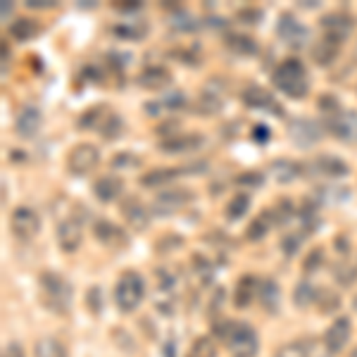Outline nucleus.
<instances>
[{
  "mask_svg": "<svg viewBox=\"0 0 357 357\" xmlns=\"http://www.w3.org/2000/svg\"><path fill=\"white\" fill-rule=\"evenodd\" d=\"M38 296H41V303L48 312L65 317L72 310L74 303V289L69 284V279H65L57 272H43L38 276Z\"/></svg>",
  "mask_w": 357,
  "mask_h": 357,
  "instance_id": "1",
  "label": "nucleus"
},
{
  "mask_svg": "<svg viewBox=\"0 0 357 357\" xmlns=\"http://www.w3.org/2000/svg\"><path fill=\"white\" fill-rule=\"evenodd\" d=\"M272 84L276 91H281L284 96L293 98V100H303L310 93V74L307 67L303 65L298 57H286L276 65L272 74Z\"/></svg>",
  "mask_w": 357,
  "mask_h": 357,
  "instance_id": "2",
  "label": "nucleus"
},
{
  "mask_svg": "<svg viewBox=\"0 0 357 357\" xmlns=\"http://www.w3.org/2000/svg\"><path fill=\"white\" fill-rule=\"evenodd\" d=\"M215 336L227 345L234 357H252L260 345L255 329L245 321H217Z\"/></svg>",
  "mask_w": 357,
  "mask_h": 357,
  "instance_id": "3",
  "label": "nucleus"
},
{
  "mask_svg": "<svg viewBox=\"0 0 357 357\" xmlns=\"http://www.w3.org/2000/svg\"><path fill=\"white\" fill-rule=\"evenodd\" d=\"M146 298V281L138 272H124L117 279V286H114V303H117L119 312L131 314L138 310V305Z\"/></svg>",
  "mask_w": 357,
  "mask_h": 357,
  "instance_id": "4",
  "label": "nucleus"
},
{
  "mask_svg": "<svg viewBox=\"0 0 357 357\" xmlns=\"http://www.w3.org/2000/svg\"><path fill=\"white\" fill-rule=\"evenodd\" d=\"M100 165V151L93 143L84 141L77 143L72 151L67 153V172L72 176H86Z\"/></svg>",
  "mask_w": 357,
  "mask_h": 357,
  "instance_id": "5",
  "label": "nucleus"
},
{
  "mask_svg": "<svg viewBox=\"0 0 357 357\" xmlns=\"http://www.w3.org/2000/svg\"><path fill=\"white\" fill-rule=\"evenodd\" d=\"M276 36L284 41V45H289V48H305L310 41V29L303 24L301 20H298L296 15L291 13H284L279 17V22H276Z\"/></svg>",
  "mask_w": 357,
  "mask_h": 357,
  "instance_id": "6",
  "label": "nucleus"
},
{
  "mask_svg": "<svg viewBox=\"0 0 357 357\" xmlns=\"http://www.w3.org/2000/svg\"><path fill=\"white\" fill-rule=\"evenodd\" d=\"M10 227H13V234L17 238L22 241H33L41 231V217L33 207H26V205H20L13 210L10 215Z\"/></svg>",
  "mask_w": 357,
  "mask_h": 357,
  "instance_id": "7",
  "label": "nucleus"
},
{
  "mask_svg": "<svg viewBox=\"0 0 357 357\" xmlns=\"http://www.w3.org/2000/svg\"><path fill=\"white\" fill-rule=\"evenodd\" d=\"M193 198H195V193L188 191V188H165L162 193L155 195L153 215L169 217V215H174V212L181 210V207H186Z\"/></svg>",
  "mask_w": 357,
  "mask_h": 357,
  "instance_id": "8",
  "label": "nucleus"
},
{
  "mask_svg": "<svg viewBox=\"0 0 357 357\" xmlns=\"http://www.w3.org/2000/svg\"><path fill=\"white\" fill-rule=\"evenodd\" d=\"M303 167L305 174L314 178H343L350 174V167L341 158H333V155H317L314 160L305 162Z\"/></svg>",
  "mask_w": 357,
  "mask_h": 357,
  "instance_id": "9",
  "label": "nucleus"
},
{
  "mask_svg": "<svg viewBox=\"0 0 357 357\" xmlns=\"http://www.w3.org/2000/svg\"><path fill=\"white\" fill-rule=\"evenodd\" d=\"M324 129L331 131L336 138L341 141H350L357 136V114L345 110V107H336V110L324 114Z\"/></svg>",
  "mask_w": 357,
  "mask_h": 357,
  "instance_id": "10",
  "label": "nucleus"
},
{
  "mask_svg": "<svg viewBox=\"0 0 357 357\" xmlns=\"http://www.w3.org/2000/svg\"><path fill=\"white\" fill-rule=\"evenodd\" d=\"M289 136L296 146L310 148L321 141V136H324V124L314 122V119H310V117H298V119H293V122H289Z\"/></svg>",
  "mask_w": 357,
  "mask_h": 357,
  "instance_id": "11",
  "label": "nucleus"
},
{
  "mask_svg": "<svg viewBox=\"0 0 357 357\" xmlns=\"http://www.w3.org/2000/svg\"><path fill=\"white\" fill-rule=\"evenodd\" d=\"M119 210H122L124 222L129 224L134 231H143V229L151 227L153 212L148 210V205L143 203L141 198H136V195H124V200L119 203Z\"/></svg>",
  "mask_w": 357,
  "mask_h": 357,
  "instance_id": "12",
  "label": "nucleus"
},
{
  "mask_svg": "<svg viewBox=\"0 0 357 357\" xmlns=\"http://www.w3.org/2000/svg\"><path fill=\"white\" fill-rule=\"evenodd\" d=\"M241 100H243V105L250 107V110H267L274 114H284V107L279 105V100H276L267 89H262V86H257V84L245 86V89L241 91Z\"/></svg>",
  "mask_w": 357,
  "mask_h": 357,
  "instance_id": "13",
  "label": "nucleus"
},
{
  "mask_svg": "<svg viewBox=\"0 0 357 357\" xmlns=\"http://www.w3.org/2000/svg\"><path fill=\"white\" fill-rule=\"evenodd\" d=\"M205 143L200 134H165L162 141L158 143V151L167 155H186L198 151Z\"/></svg>",
  "mask_w": 357,
  "mask_h": 357,
  "instance_id": "14",
  "label": "nucleus"
},
{
  "mask_svg": "<svg viewBox=\"0 0 357 357\" xmlns=\"http://www.w3.org/2000/svg\"><path fill=\"white\" fill-rule=\"evenodd\" d=\"M319 24H321V31H324L326 38H333V41H338V43H345L355 29V20L348 13H331V15L321 17Z\"/></svg>",
  "mask_w": 357,
  "mask_h": 357,
  "instance_id": "15",
  "label": "nucleus"
},
{
  "mask_svg": "<svg viewBox=\"0 0 357 357\" xmlns=\"http://www.w3.org/2000/svg\"><path fill=\"white\" fill-rule=\"evenodd\" d=\"M93 236L105 248H112V250H119V248L129 245V234H126L119 224H114L110 220H96L93 222Z\"/></svg>",
  "mask_w": 357,
  "mask_h": 357,
  "instance_id": "16",
  "label": "nucleus"
},
{
  "mask_svg": "<svg viewBox=\"0 0 357 357\" xmlns=\"http://www.w3.org/2000/svg\"><path fill=\"white\" fill-rule=\"evenodd\" d=\"M84 231H82V222L77 217H65L57 224V245L62 252H77L82 245Z\"/></svg>",
  "mask_w": 357,
  "mask_h": 357,
  "instance_id": "17",
  "label": "nucleus"
},
{
  "mask_svg": "<svg viewBox=\"0 0 357 357\" xmlns=\"http://www.w3.org/2000/svg\"><path fill=\"white\" fill-rule=\"evenodd\" d=\"M43 126V112L36 105H24L15 117V131L20 138H36Z\"/></svg>",
  "mask_w": 357,
  "mask_h": 357,
  "instance_id": "18",
  "label": "nucleus"
},
{
  "mask_svg": "<svg viewBox=\"0 0 357 357\" xmlns=\"http://www.w3.org/2000/svg\"><path fill=\"white\" fill-rule=\"evenodd\" d=\"M93 195L100 203H114L124 195V178L117 174H102L93 181Z\"/></svg>",
  "mask_w": 357,
  "mask_h": 357,
  "instance_id": "19",
  "label": "nucleus"
},
{
  "mask_svg": "<svg viewBox=\"0 0 357 357\" xmlns=\"http://www.w3.org/2000/svg\"><path fill=\"white\" fill-rule=\"evenodd\" d=\"M224 102H227V91H224V86L220 82H210L200 91L198 105L195 107L203 114H217L224 107Z\"/></svg>",
  "mask_w": 357,
  "mask_h": 357,
  "instance_id": "20",
  "label": "nucleus"
},
{
  "mask_svg": "<svg viewBox=\"0 0 357 357\" xmlns=\"http://www.w3.org/2000/svg\"><path fill=\"white\" fill-rule=\"evenodd\" d=\"M348 341H350V319L348 317H341V319H336L329 329H326L324 345L331 355H336V353H341L345 345H348Z\"/></svg>",
  "mask_w": 357,
  "mask_h": 357,
  "instance_id": "21",
  "label": "nucleus"
},
{
  "mask_svg": "<svg viewBox=\"0 0 357 357\" xmlns=\"http://www.w3.org/2000/svg\"><path fill=\"white\" fill-rule=\"evenodd\" d=\"M169 84H172V74H169V69L162 65H148L138 74V86L146 91H160Z\"/></svg>",
  "mask_w": 357,
  "mask_h": 357,
  "instance_id": "22",
  "label": "nucleus"
},
{
  "mask_svg": "<svg viewBox=\"0 0 357 357\" xmlns=\"http://www.w3.org/2000/svg\"><path fill=\"white\" fill-rule=\"evenodd\" d=\"M188 169H191V167H158V169L146 172V174L138 178V183L146 188H158V186H165V183L174 181V178H178Z\"/></svg>",
  "mask_w": 357,
  "mask_h": 357,
  "instance_id": "23",
  "label": "nucleus"
},
{
  "mask_svg": "<svg viewBox=\"0 0 357 357\" xmlns=\"http://www.w3.org/2000/svg\"><path fill=\"white\" fill-rule=\"evenodd\" d=\"M269 172H272V176L279 183H293L296 178H301L305 174V167L301 162H293V160L281 158L269 165Z\"/></svg>",
  "mask_w": 357,
  "mask_h": 357,
  "instance_id": "24",
  "label": "nucleus"
},
{
  "mask_svg": "<svg viewBox=\"0 0 357 357\" xmlns=\"http://www.w3.org/2000/svg\"><path fill=\"white\" fill-rule=\"evenodd\" d=\"M257 293H260V281L255 279V276H243V279L236 284V293H234V303H236V307H241V310H245V307H250L252 301L257 298Z\"/></svg>",
  "mask_w": 357,
  "mask_h": 357,
  "instance_id": "25",
  "label": "nucleus"
},
{
  "mask_svg": "<svg viewBox=\"0 0 357 357\" xmlns=\"http://www.w3.org/2000/svg\"><path fill=\"white\" fill-rule=\"evenodd\" d=\"M224 45H227L234 55H241V57L257 55V50H260L257 41L252 36H248V33H227V36H224Z\"/></svg>",
  "mask_w": 357,
  "mask_h": 357,
  "instance_id": "26",
  "label": "nucleus"
},
{
  "mask_svg": "<svg viewBox=\"0 0 357 357\" xmlns=\"http://www.w3.org/2000/svg\"><path fill=\"white\" fill-rule=\"evenodd\" d=\"M186 105H188L186 93H181V91H172V93L160 98L158 102H148L146 112H151L153 117H158L160 112H174V110H181V107H186Z\"/></svg>",
  "mask_w": 357,
  "mask_h": 357,
  "instance_id": "27",
  "label": "nucleus"
},
{
  "mask_svg": "<svg viewBox=\"0 0 357 357\" xmlns=\"http://www.w3.org/2000/svg\"><path fill=\"white\" fill-rule=\"evenodd\" d=\"M341 48H343V43L321 36L319 41L312 45V57H314V62L319 67H326V65H331V62L336 60L338 53H341Z\"/></svg>",
  "mask_w": 357,
  "mask_h": 357,
  "instance_id": "28",
  "label": "nucleus"
},
{
  "mask_svg": "<svg viewBox=\"0 0 357 357\" xmlns=\"http://www.w3.org/2000/svg\"><path fill=\"white\" fill-rule=\"evenodd\" d=\"M250 205H252L250 193H245V191L234 193V195H231V200H229L227 207H224V217H227L229 222L243 220L248 212H250Z\"/></svg>",
  "mask_w": 357,
  "mask_h": 357,
  "instance_id": "29",
  "label": "nucleus"
},
{
  "mask_svg": "<svg viewBox=\"0 0 357 357\" xmlns=\"http://www.w3.org/2000/svg\"><path fill=\"white\" fill-rule=\"evenodd\" d=\"M276 224H274V217H272V210H262L260 215H257V220L250 222V227L245 229V238L248 241H262L264 236L269 231H274Z\"/></svg>",
  "mask_w": 357,
  "mask_h": 357,
  "instance_id": "30",
  "label": "nucleus"
},
{
  "mask_svg": "<svg viewBox=\"0 0 357 357\" xmlns=\"http://www.w3.org/2000/svg\"><path fill=\"white\" fill-rule=\"evenodd\" d=\"M124 129H126V124H124L122 114H117L110 107V110L105 112V117H102L100 126H98V134L105 138V141H117V138L124 134Z\"/></svg>",
  "mask_w": 357,
  "mask_h": 357,
  "instance_id": "31",
  "label": "nucleus"
},
{
  "mask_svg": "<svg viewBox=\"0 0 357 357\" xmlns=\"http://www.w3.org/2000/svg\"><path fill=\"white\" fill-rule=\"evenodd\" d=\"M38 33H41L38 22L29 20V17H20V20H15L13 24H10V36H13L15 41H20V43L31 41V38H36Z\"/></svg>",
  "mask_w": 357,
  "mask_h": 357,
  "instance_id": "32",
  "label": "nucleus"
},
{
  "mask_svg": "<svg viewBox=\"0 0 357 357\" xmlns=\"http://www.w3.org/2000/svg\"><path fill=\"white\" fill-rule=\"evenodd\" d=\"M33 357H69V353L62 341L53 336H43L33 345Z\"/></svg>",
  "mask_w": 357,
  "mask_h": 357,
  "instance_id": "33",
  "label": "nucleus"
},
{
  "mask_svg": "<svg viewBox=\"0 0 357 357\" xmlns=\"http://www.w3.org/2000/svg\"><path fill=\"white\" fill-rule=\"evenodd\" d=\"M257 301L267 312H276L279 310V284L274 279L260 281V293H257Z\"/></svg>",
  "mask_w": 357,
  "mask_h": 357,
  "instance_id": "34",
  "label": "nucleus"
},
{
  "mask_svg": "<svg viewBox=\"0 0 357 357\" xmlns=\"http://www.w3.org/2000/svg\"><path fill=\"white\" fill-rule=\"evenodd\" d=\"M110 110V105H93L89 107L82 117H79V129L82 131H98V126H100L102 117H105V112Z\"/></svg>",
  "mask_w": 357,
  "mask_h": 357,
  "instance_id": "35",
  "label": "nucleus"
},
{
  "mask_svg": "<svg viewBox=\"0 0 357 357\" xmlns=\"http://www.w3.org/2000/svg\"><path fill=\"white\" fill-rule=\"evenodd\" d=\"M269 210H272V217H274L276 227H286L291 220H296V217H298V207L293 205L291 200H276Z\"/></svg>",
  "mask_w": 357,
  "mask_h": 357,
  "instance_id": "36",
  "label": "nucleus"
},
{
  "mask_svg": "<svg viewBox=\"0 0 357 357\" xmlns=\"http://www.w3.org/2000/svg\"><path fill=\"white\" fill-rule=\"evenodd\" d=\"M186 357H217V341L212 336L195 338L191 348H188Z\"/></svg>",
  "mask_w": 357,
  "mask_h": 357,
  "instance_id": "37",
  "label": "nucleus"
},
{
  "mask_svg": "<svg viewBox=\"0 0 357 357\" xmlns=\"http://www.w3.org/2000/svg\"><path fill=\"white\" fill-rule=\"evenodd\" d=\"M319 291L321 289H317V286H312L310 281H303V284H298V289L293 291V301L301 305V307H310L312 303H317Z\"/></svg>",
  "mask_w": 357,
  "mask_h": 357,
  "instance_id": "38",
  "label": "nucleus"
},
{
  "mask_svg": "<svg viewBox=\"0 0 357 357\" xmlns=\"http://www.w3.org/2000/svg\"><path fill=\"white\" fill-rule=\"evenodd\" d=\"M112 33L124 38V41H141L148 33V24H119L112 29Z\"/></svg>",
  "mask_w": 357,
  "mask_h": 357,
  "instance_id": "39",
  "label": "nucleus"
},
{
  "mask_svg": "<svg viewBox=\"0 0 357 357\" xmlns=\"http://www.w3.org/2000/svg\"><path fill=\"white\" fill-rule=\"evenodd\" d=\"M305 238H307V234H305L303 229H298V231H291V234H286L284 238H281V248H284L286 255L293 257L298 250H301V245H303Z\"/></svg>",
  "mask_w": 357,
  "mask_h": 357,
  "instance_id": "40",
  "label": "nucleus"
},
{
  "mask_svg": "<svg viewBox=\"0 0 357 357\" xmlns=\"http://www.w3.org/2000/svg\"><path fill=\"white\" fill-rule=\"evenodd\" d=\"M193 267H195V274L203 284H210L212 276H215V267L210 264L205 255H193Z\"/></svg>",
  "mask_w": 357,
  "mask_h": 357,
  "instance_id": "41",
  "label": "nucleus"
},
{
  "mask_svg": "<svg viewBox=\"0 0 357 357\" xmlns=\"http://www.w3.org/2000/svg\"><path fill=\"white\" fill-rule=\"evenodd\" d=\"M274 357H310V345L307 341H293L286 343Z\"/></svg>",
  "mask_w": 357,
  "mask_h": 357,
  "instance_id": "42",
  "label": "nucleus"
},
{
  "mask_svg": "<svg viewBox=\"0 0 357 357\" xmlns=\"http://www.w3.org/2000/svg\"><path fill=\"white\" fill-rule=\"evenodd\" d=\"M317 305L321 307V312H331V310H338V305H341V296L329 291V289H321L319 296H317Z\"/></svg>",
  "mask_w": 357,
  "mask_h": 357,
  "instance_id": "43",
  "label": "nucleus"
},
{
  "mask_svg": "<svg viewBox=\"0 0 357 357\" xmlns=\"http://www.w3.org/2000/svg\"><path fill=\"white\" fill-rule=\"evenodd\" d=\"M138 162H141V160H138L134 153H117V155H114V160H112L114 167H124V169L138 167Z\"/></svg>",
  "mask_w": 357,
  "mask_h": 357,
  "instance_id": "44",
  "label": "nucleus"
},
{
  "mask_svg": "<svg viewBox=\"0 0 357 357\" xmlns=\"http://www.w3.org/2000/svg\"><path fill=\"white\" fill-rule=\"evenodd\" d=\"M236 181L248 183V186L255 188V186H262V183H264V174H262V172H243V174L236 178Z\"/></svg>",
  "mask_w": 357,
  "mask_h": 357,
  "instance_id": "45",
  "label": "nucleus"
},
{
  "mask_svg": "<svg viewBox=\"0 0 357 357\" xmlns=\"http://www.w3.org/2000/svg\"><path fill=\"white\" fill-rule=\"evenodd\" d=\"M236 20H241V22H243V24H260L262 13H260V10H255V8H250V10H241V13L236 15Z\"/></svg>",
  "mask_w": 357,
  "mask_h": 357,
  "instance_id": "46",
  "label": "nucleus"
},
{
  "mask_svg": "<svg viewBox=\"0 0 357 357\" xmlns=\"http://www.w3.org/2000/svg\"><path fill=\"white\" fill-rule=\"evenodd\" d=\"M321 260H324V252H321V250H314L312 252V255H310L307 257V262H305V272H317V267H319V264H321Z\"/></svg>",
  "mask_w": 357,
  "mask_h": 357,
  "instance_id": "47",
  "label": "nucleus"
},
{
  "mask_svg": "<svg viewBox=\"0 0 357 357\" xmlns=\"http://www.w3.org/2000/svg\"><path fill=\"white\" fill-rule=\"evenodd\" d=\"M269 136H272V131H269L264 124H257L255 129H252V138H255L257 143H267Z\"/></svg>",
  "mask_w": 357,
  "mask_h": 357,
  "instance_id": "48",
  "label": "nucleus"
},
{
  "mask_svg": "<svg viewBox=\"0 0 357 357\" xmlns=\"http://www.w3.org/2000/svg\"><path fill=\"white\" fill-rule=\"evenodd\" d=\"M3 357H24V350H22L20 343H8L3 350Z\"/></svg>",
  "mask_w": 357,
  "mask_h": 357,
  "instance_id": "49",
  "label": "nucleus"
},
{
  "mask_svg": "<svg viewBox=\"0 0 357 357\" xmlns=\"http://www.w3.org/2000/svg\"><path fill=\"white\" fill-rule=\"evenodd\" d=\"M26 8H33V10H50L55 8L53 0H26Z\"/></svg>",
  "mask_w": 357,
  "mask_h": 357,
  "instance_id": "50",
  "label": "nucleus"
},
{
  "mask_svg": "<svg viewBox=\"0 0 357 357\" xmlns=\"http://www.w3.org/2000/svg\"><path fill=\"white\" fill-rule=\"evenodd\" d=\"M8 62H10V55H8V43L3 41V74H8Z\"/></svg>",
  "mask_w": 357,
  "mask_h": 357,
  "instance_id": "51",
  "label": "nucleus"
},
{
  "mask_svg": "<svg viewBox=\"0 0 357 357\" xmlns=\"http://www.w3.org/2000/svg\"><path fill=\"white\" fill-rule=\"evenodd\" d=\"M8 15H13V3H3V22H8Z\"/></svg>",
  "mask_w": 357,
  "mask_h": 357,
  "instance_id": "52",
  "label": "nucleus"
}]
</instances>
